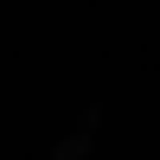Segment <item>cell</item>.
Wrapping results in <instances>:
<instances>
[{"label":"cell","instance_id":"1","mask_svg":"<svg viewBox=\"0 0 160 160\" xmlns=\"http://www.w3.org/2000/svg\"><path fill=\"white\" fill-rule=\"evenodd\" d=\"M83 154H90V122H83V128H71V135L58 141V160H83Z\"/></svg>","mask_w":160,"mask_h":160}]
</instances>
